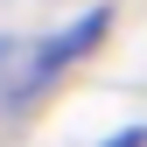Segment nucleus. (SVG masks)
Instances as JSON below:
<instances>
[{
	"label": "nucleus",
	"mask_w": 147,
	"mask_h": 147,
	"mask_svg": "<svg viewBox=\"0 0 147 147\" xmlns=\"http://www.w3.org/2000/svg\"><path fill=\"white\" fill-rule=\"evenodd\" d=\"M98 35H105V7H98V14H84V21H77V28H63V35H56V42H49V49H42V56H35V63H28V77H21V84H42V77H56V70H63L70 56H77V49H91V42H98Z\"/></svg>",
	"instance_id": "obj_1"
},
{
	"label": "nucleus",
	"mask_w": 147,
	"mask_h": 147,
	"mask_svg": "<svg viewBox=\"0 0 147 147\" xmlns=\"http://www.w3.org/2000/svg\"><path fill=\"white\" fill-rule=\"evenodd\" d=\"M0 63H7V49H0Z\"/></svg>",
	"instance_id": "obj_2"
}]
</instances>
